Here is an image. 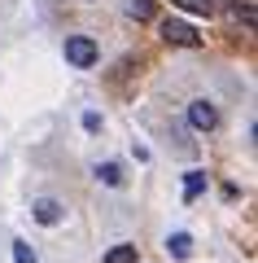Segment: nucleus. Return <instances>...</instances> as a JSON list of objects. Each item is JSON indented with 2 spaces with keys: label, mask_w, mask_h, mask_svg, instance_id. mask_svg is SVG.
<instances>
[{
  "label": "nucleus",
  "mask_w": 258,
  "mask_h": 263,
  "mask_svg": "<svg viewBox=\"0 0 258 263\" xmlns=\"http://www.w3.org/2000/svg\"><path fill=\"white\" fill-rule=\"evenodd\" d=\"M162 40L166 44H180V48H197L202 44V31H197L193 22H184V18H166L162 22Z\"/></svg>",
  "instance_id": "1"
},
{
  "label": "nucleus",
  "mask_w": 258,
  "mask_h": 263,
  "mask_svg": "<svg viewBox=\"0 0 258 263\" xmlns=\"http://www.w3.org/2000/svg\"><path fill=\"white\" fill-rule=\"evenodd\" d=\"M96 57H101V48H96L88 35H66V62L70 66L88 70V66H96Z\"/></svg>",
  "instance_id": "2"
},
{
  "label": "nucleus",
  "mask_w": 258,
  "mask_h": 263,
  "mask_svg": "<svg viewBox=\"0 0 258 263\" xmlns=\"http://www.w3.org/2000/svg\"><path fill=\"white\" fill-rule=\"evenodd\" d=\"M188 123H193V132H214L219 127V110L210 101H193L188 105Z\"/></svg>",
  "instance_id": "3"
},
{
  "label": "nucleus",
  "mask_w": 258,
  "mask_h": 263,
  "mask_svg": "<svg viewBox=\"0 0 258 263\" xmlns=\"http://www.w3.org/2000/svg\"><path fill=\"white\" fill-rule=\"evenodd\" d=\"M31 211H35V219H39V224H48V228L62 224V215H66V206H62V202H53V197H39Z\"/></svg>",
  "instance_id": "4"
},
{
  "label": "nucleus",
  "mask_w": 258,
  "mask_h": 263,
  "mask_svg": "<svg viewBox=\"0 0 258 263\" xmlns=\"http://www.w3.org/2000/svg\"><path fill=\"white\" fill-rule=\"evenodd\" d=\"M166 250L175 254V259H188V254H193V237H188V233H171V241H166Z\"/></svg>",
  "instance_id": "5"
},
{
  "label": "nucleus",
  "mask_w": 258,
  "mask_h": 263,
  "mask_svg": "<svg viewBox=\"0 0 258 263\" xmlns=\"http://www.w3.org/2000/svg\"><path fill=\"white\" fill-rule=\"evenodd\" d=\"M197 193H206V171H188V176H184V197L193 202Z\"/></svg>",
  "instance_id": "6"
},
{
  "label": "nucleus",
  "mask_w": 258,
  "mask_h": 263,
  "mask_svg": "<svg viewBox=\"0 0 258 263\" xmlns=\"http://www.w3.org/2000/svg\"><path fill=\"white\" fill-rule=\"evenodd\" d=\"M96 180H105V184L118 189L123 184V167H118V162H101V167H96Z\"/></svg>",
  "instance_id": "7"
},
{
  "label": "nucleus",
  "mask_w": 258,
  "mask_h": 263,
  "mask_svg": "<svg viewBox=\"0 0 258 263\" xmlns=\"http://www.w3.org/2000/svg\"><path fill=\"white\" fill-rule=\"evenodd\" d=\"M127 13L136 22H149V18H153V0H127Z\"/></svg>",
  "instance_id": "8"
},
{
  "label": "nucleus",
  "mask_w": 258,
  "mask_h": 263,
  "mask_svg": "<svg viewBox=\"0 0 258 263\" xmlns=\"http://www.w3.org/2000/svg\"><path fill=\"white\" fill-rule=\"evenodd\" d=\"M101 263H136V246H114Z\"/></svg>",
  "instance_id": "9"
},
{
  "label": "nucleus",
  "mask_w": 258,
  "mask_h": 263,
  "mask_svg": "<svg viewBox=\"0 0 258 263\" xmlns=\"http://www.w3.org/2000/svg\"><path fill=\"white\" fill-rule=\"evenodd\" d=\"M171 5H180V9H188V13H206V18L214 13V0H171Z\"/></svg>",
  "instance_id": "10"
},
{
  "label": "nucleus",
  "mask_w": 258,
  "mask_h": 263,
  "mask_svg": "<svg viewBox=\"0 0 258 263\" xmlns=\"http://www.w3.org/2000/svg\"><path fill=\"white\" fill-rule=\"evenodd\" d=\"M13 263H39V259H35V250L27 241H13Z\"/></svg>",
  "instance_id": "11"
},
{
  "label": "nucleus",
  "mask_w": 258,
  "mask_h": 263,
  "mask_svg": "<svg viewBox=\"0 0 258 263\" xmlns=\"http://www.w3.org/2000/svg\"><path fill=\"white\" fill-rule=\"evenodd\" d=\"M83 127H88V132H96V127H101V114H96V110H88V114H83Z\"/></svg>",
  "instance_id": "12"
},
{
  "label": "nucleus",
  "mask_w": 258,
  "mask_h": 263,
  "mask_svg": "<svg viewBox=\"0 0 258 263\" xmlns=\"http://www.w3.org/2000/svg\"><path fill=\"white\" fill-rule=\"evenodd\" d=\"M219 5H236V0H219Z\"/></svg>",
  "instance_id": "13"
}]
</instances>
